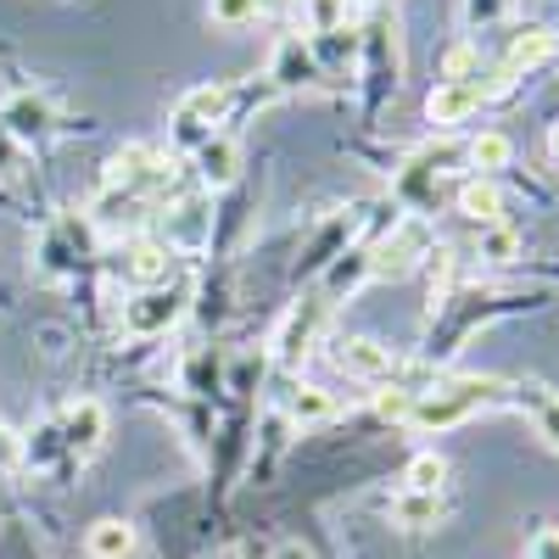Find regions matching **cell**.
I'll use <instances>...</instances> for the list:
<instances>
[{
	"label": "cell",
	"instance_id": "obj_1",
	"mask_svg": "<svg viewBox=\"0 0 559 559\" xmlns=\"http://www.w3.org/2000/svg\"><path fill=\"white\" fill-rule=\"evenodd\" d=\"M353 79H364V118L376 123L381 107L403 84V39H397V17L386 7H376L358 23V73Z\"/></svg>",
	"mask_w": 559,
	"mask_h": 559
},
{
	"label": "cell",
	"instance_id": "obj_2",
	"mask_svg": "<svg viewBox=\"0 0 559 559\" xmlns=\"http://www.w3.org/2000/svg\"><path fill=\"white\" fill-rule=\"evenodd\" d=\"M509 386L498 376H459V381H437L431 392H419L414 408H408V426L414 431H448L459 419H471L476 408H492L503 403Z\"/></svg>",
	"mask_w": 559,
	"mask_h": 559
},
{
	"label": "cell",
	"instance_id": "obj_3",
	"mask_svg": "<svg viewBox=\"0 0 559 559\" xmlns=\"http://www.w3.org/2000/svg\"><path fill=\"white\" fill-rule=\"evenodd\" d=\"M229 112H236V79H218V84H197L174 102L168 118V140H174V157L185 152L191 157L202 140H213L218 129H229Z\"/></svg>",
	"mask_w": 559,
	"mask_h": 559
},
{
	"label": "cell",
	"instance_id": "obj_4",
	"mask_svg": "<svg viewBox=\"0 0 559 559\" xmlns=\"http://www.w3.org/2000/svg\"><path fill=\"white\" fill-rule=\"evenodd\" d=\"M426 258H437L426 213H403V218H392V229L381 241H369V280H403L408 269H419Z\"/></svg>",
	"mask_w": 559,
	"mask_h": 559
},
{
	"label": "cell",
	"instance_id": "obj_5",
	"mask_svg": "<svg viewBox=\"0 0 559 559\" xmlns=\"http://www.w3.org/2000/svg\"><path fill=\"white\" fill-rule=\"evenodd\" d=\"M157 229H163V247L168 252H202L213 247V202L202 191H179L174 202L157 207Z\"/></svg>",
	"mask_w": 559,
	"mask_h": 559
},
{
	"label": "cell",
	"instance_id": "obj_6",
	"mask_svg": "<svg viewBox=\"0 0 559 559\" xmlns=\"http://www.w3.org/2000/svg\"><path fill=\"white\" fill-rule=\"evenodd\" d=\"M263 79L274 84V96H297V90H331V79H324L308 34H286V39H280Z\"/></svg>",
	"mask_w": 559,
	"mask_h": 559
},
{
	"label": "cell",
	"instance_id": "obj_7",
	"mask_svg": "<svg viewBox=\"0 0 559 559\" xmlns=\"http://www.w3.org/2000/svg\"><path fill=\"white\" fill-rule=\"evenodd\" d=\"M459 157H464V146H453V140L419 146V152L403 163V174H397V197H403V202H414V213H426V207L437 202V179H442Z\"/></svg>",
	"mask_w": 559,
	"mask_h": 559
},
{
	"label": "cell",
	"instance_id": "obj_8",
	"mask_svg": "<svg viewBox=\"0 0 559 559\" xmlns=\"http://www.w3.org/2000/svg\"><path fill=\"white\" fill-rule=\"evenodd\" d=\"M554 51H559V34H554V28H543V23H537V28H521L515 39H509V51L498 57V79L487 84V102L503 96V90H515L526 73H537Z\"/></svg>",
	"mask_w": 559,
	"mask_h": 559
},
{
	"label": "cell",
	"instance_id": "obj_9",
	"mask_svg": "<svg viewBox=\"0 0 559 559\" xmlns=\"http://www.w3.org/2000/svg\"><path fill=\"white\" fill-rule=\"evenodd\" d=\"M0 129H7L17 146H34V140L62 129V112H57V102L45 96V90H12V96L0 102Z\"/></svg>",
	"mask_w": 559,
	"mask_h": 559
},
{
	"label": "cell",
	"instance_id": "obj_10",
	"mask_svg": "<svg viewBox=\"0 0 559 559\" xmlns=\"http://www.w3.org/2000/svg\"><path fill=\"white\" fill-rule=\"evenodd\" d=\"M331 364L342 369V376H353V381L386 386V381H397L403 358L392 347H381V342H369V336H342V342H331Z\"/></svg>",
	"mask_w": 559,
	"mask_h": 559
},
{
	"label": "cell",
	"instance_id": "obj_11",
	"mask_svg": "<svg viewBox=\"0 0 559 559\" xmlns=\"http://www.w3.org/2000/svg\"><path fill=\"white\" fill-rule=\"evenodd\" d=\"M481 107H487V84H476V79H437V90L426 96V123L448 134L459 123H471Z\"/></svg>",
	"mask_w": 559,
	"mask_h": 559
},
{
	"label": "cell",
	"instance_id": "obj_12",
	"mask_svg": "<svg viewBox=\"0 0 559 559\" xmlns=\"http://www.w3.org/2000/svg\"><path fill=\"white\" fill-rule=\"evenodd\" d=\"M324 313H331V302H324V297H308V302H297V308L286 313V324H280V336H274L280 369H297V364L313 353V342H319V331H324Z\"/></svg>",
	"mask_w": 559,
	"mask_h": 559
},
{
	"label": "cell",
	"instance_id": "obj_13",
	"mask_svg": "<svg viewBox=\"0 0 559 559\" xmlns=\"http://www.w3.org/2000/svg\"><path fill=\"white\" fill-rule=\"evenodd\" d=\"M185 313V292L179 286H146L123 302V331L129 336H163L168 324Z\"/></svg>",
	"mask_w": 559,
	"mask_h": 559
},
{
	"label": "cell",
	"instance_id": "obj_14",
	"mask_svg": "<svg viewBox=\"0 0 559 559\" xmlns=\"http://www.w3.org/2000/svg\"><path fill=\"white\" fill-rule=\"evenodd\" d=\"M191 168H197V179L207 185V191H229V185L241 179V146H236V134L218 129L213 140H202V146L191 152Z\"/></svg>",
	"mask_w": 559,
	"mask_h": 559
},
{
	"label": "cell",
	"instance_id": "obj_15",
	"mask_svg": "<svg viewBox=\"0 0 559 559\" xmlns=\"http://www.w3.org/2000/svg\"><path fill=\"white\" fill-rule=\"evenodd\" d=\"M464 163L476 168V179H492V174H503L509 163H515V140H509L503 129H481V134L464 140Z\"/></svg>",
	"mask_w": 559,
	"mask_h": 559
},
{
	"label": "cell",
	"instance_id": "obj_16",
	"mask_svg": "<svg viewBox=\"0 0 559 559\" xmlns=\"http://www.w3.org/2000/svg\"><path fill=\"white\" fill-rule=\"evenodd\" d=\"M453 207H459V218H464V224H476V229L503 224V191H498L492 179H471V185H459Z\"/></svg>",
	"mask_w": 559,
	"mask_h": 559
},
{
	"label": "cell",
	"instance_id": "obj_17",
	"mask_svg": "<svg viewBox=\"0 0 559 559\" xmlns=\"http://www.w3.org/2000/svg\"><path fill=\"white\" fill-rule=\"evenodd\" d=\"M102 437H107V414H102V403H96V397L68 403V414H62V442L90 453V448H102Z\"/></svg>",
	"mask_w": 559,
	"mask_h": 559
},
{
	"label": "cell",
	"instance_id": "obj_18",
	"mask_svg": "<svg viewBox=\"0 0 559 559\" xmlns=\"http://www.w3.org/2000/svg\"><path fill=\"white\" fill-rule=\"evenodd\" d=\"M123 269H129V280H134L140 292H146V286H168L174 252H168L163 241H134V247L123 252Z\"/></svg>",
	"mask_w": 559,
	"mask_h": 559
},
{
	"label": "cell",
	"instance_id": "obj_19",
	"mask_svg": "<svg viewBox=\"0 0 559 559\" xmlns=\"http://www.w3.org/2000/svg\"><path fill=\"white\" fill-rule=\"evenodd\" d=\"M392 521L403 526V532H431L437 521H442V492H397L392 498Z\"/></svg>",
	"mask_w": 559,
	"mask_h": 559
},
{
	"label": "cell",
	"instance_id": "obj_20",
	"mask_svg": "<svg viewBox=\"0 0 559 559\" xmlns=\"http://www.w3.org/2000/svg\"><path fill=\"white\" fill-rule=\"evenodd\" d=\"M515 403H521V408L532 414L537 437H543V442H548V448L559 453V397H554L548 386H521V392H515Z\"/></svg>",
	"mask_w": 559,
	"mask_h": 559
},
{
	"label": "cell",
	"instance_id": "obj_21",
	"mask_svg": "<svg viewBox=\"0 0 559 559\" xmlns=\"http://www.w3.org/2000/svg\"><path fill=\"white\" fill-rule=\"evenodd\" d=\"M84 554L90 559H129L134 554V526L129 521H96L84 537Z\"/></svg>",
	"mask_w": 559,
	"mask_h": 559
},
{
	"label": "cell",
	"instance_id": "obj_22",
	"mask_svg": "<svg viewBox=\"0 0 559 559\" xmlns=\"http://www.w3.org/2000/svg\"><path fill=\"white\" fill-rule=\"evenodd\" d=\"M347 17H353V0H302V28H308V39L347 28Z\"/></svg>",
	"mask_w": 559,
	"mask_h": 559
},
{
	"label": "cell",
	"instance_id": "obj_23",
	"mask_svg": "<svg viewBox=\"0 0 559 559\" xmlns=\"http://www.w3.org/2000/svg\"><path fill=\"white\" fill-rule=\"evenodd\" d=\"M347 236H353V218H331L313 236V247H308V269H331L342 252H347Z\"/></svg>",
	"mask_w": 559,
	"mask_h": 559
},
{
	"label": "cell",
	"instance_id": "obj_24",
	"mask_svg": "<svg viewBox=\"0 0 559 559\" xmlns=\"http://www.w3.org/2000/svg\"><path fill=\"white\" fill-rule=\"evenodd\" d=\"M403 487L408 492H442L448 487V459L442 453H414L408 471H403Z\"/></svg>",
	"mask_w": 559,
	"mask_h": 559
},
{
	"label": "cell",
	"instance_id": "obj_25",
	"mask_svg": "<svg viewBox=\"0 0 559 559\" xmlns=\"http://www.w3.org/2000/svg\"><path fill=\"white\" fill-rule=\"evenodd\" d=\"M331 414H336V397L324 386H297L292 392V419H297V426H324Z\"/></svg>",
	"mask_w": 559,
	"mask_h": 559
},
{
	"label": "cell",
	"instance_id": "obj_26",
	"mask_svg": "<svg viewBox=\"0 0 559 559\" xmlns=\"http://www.w3.org/2000/svg\"><path fill=\"white\" fill-rule=\"evenodd\" d=\"M515 252H521V236L509 224H487L476 236V258L481 263H515Z\"/></svg>",
	"mask_w": 559,
	"mask_h": 559
},
{
	"label": "cell",
	"instance_id": "obj_27",
	"mask_svg": "<svg viewBox=\"0 0 559 559\" xmlns=\"http://www.w3.org/2000/svg\"><path fill=\"white\" fill-rule=\"evenodd\" d=\"M207 17L218 28H247L258 23V0H207Z\"/></svg>",
	"mask_w": 559,
	"mask_h": 559
},
{
	"label": "cell",
	"instance_id": "obj_28",
	"mask_svg": "<svg viewBox=\"0 0 559 559\" xmlns=\"http://www.w3.org/2000/svg\"><path fill=\"white\" fill-rule=\"evenodd\" d=\"M408 408H414V392H403V386H392V381L376 392V414H381V419H397V426H408Z\"/></svg>",
	"mask_w": 559,
	"mask_h": 559
},
{
	"label": "cell",
	"instance_id": "obj_29",
	"mask_svg": "<svg viewBox=\"0 0 559 559\" xmlns=\"http://www.w3.org/2000/svg\"><path fill=\"white\" fill-rule=\"evenodd\" d=\"M509 7H515V0H464V23H471V28H492V23H503Z\"/></svg>",
	"mask_w": 559,
	"mask_h": 559
},
{
	"label": "cell",
	"instance_id": "obj_30",
	"mask_svg": "<svg viewBox=\"0 0 559 559\" xmlns=\"http://www.w3.org/2000/svg\"><path fill=\"white\" fill-rule=\"evenodd\" d=\"M442 79H481V73H476V45H459V51H448Z\"/></svg>",
	"mask_w": 559,
	"mask_h": 559
},
{
	"label": "cell",
	"instance_id": "obj_31",
	"mask_svg": "<svg viewBox=\"0 0 559 559\" xmlns=\"http://www.w3.org/2000/svg\"><path fill=\"white\" fill-rule=\"evenodd\" d=\"M526 559H559V526H543L526 548Z\"/></svg>",
	"mask_w": 559,
	"mask_h": 559
},
{
	"label": "cell",
	"instance_id": "obj_32",
	"mask_svg": "<svg viewBox=\"0 0 559 559\" xmlns=\"http://www.w3.org/2000/svg\"><path fill=\"white\" fill-rule=\"evenodd\" d=\"M302 0H258V17H297Z\"/></svg>",
	"mask_w": 559,
	"mask_h": 559
},
{
	"label": "cell",
	"instance_id": "obj_33",
	"mask_svg": "<svg viewBox=\"0 0 559 559\" xmlns=\"http://www.w3.org/2000/svg\"><path fill=\"white\" fill-rule=\"evenodd\" d=\"M274 559H313V554H308V548H302V543H286V548H280V554H274Z\"/></svg>",
	"mask_w": 559,
	"mask_h": 559
},
{
	"label": "cell",
	"instance_id": "obj_34",
	"mask_svg": "<svg viewBox=\"0 0 559 559\" xmlns=\"http://www.w3.org/2000/svg\"><path fill=\"white\" fill-rule=\"evenodd\" d=\"M548 157L559 163V123H548Z\"/></svg>",
	"mask_w": 559,
	"mask_h": 559
},
{
	"label": "cell",
	"instance_id": "obj_35",
	"mask_svg": "<svg viewBox=\"0 0 559 559\" xmlns=\"http://www.w3.org/2000/svg\"><path fill=\"white\" fill-rule=\"evenodd\" d=\"M364 7H386V0H364Z\"/></svg>",
	"mask_w": 559,
	"mask_h": 559
}]
</instances>
